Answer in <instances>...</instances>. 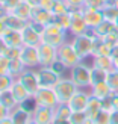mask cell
Here are the masks:
<instances>
[{"instance_id": "obj_1", "label": "cell", "mask_w": 118, "mask_h": 124, "mask_svg": "<svg viewBox=\"0 0 118 124\" xmlns=\"http://www.w3.org/2000/svg\"><path fill=\"white\" fill-rule=\"evenodd\" d=\"M95 41H97V36L89 30L88 33L73 36L71 44H73V47H74V50L77 52V54L80 56V59L85 61L86 58H91L92 54H94Z\"/></svg>"}, {"instance_id": "obj_2", "label": "cell", "mask_w": 118, "mask_h": 124, "mask_svg": "<svg viewBox=\"0 0 118 124\" xmlns=\"http://www.w3.org/2000/svg\"><path fill=\"white\" fill-rule=\"evenodd\" d=\"M67 35H68L67 30H64L58 23H55V21L46 24V26L41 29V39H42V42L55 46V47H59V46L64 44V42L67 41Z\"/></svg>"}, {"instance_id": "obj_3", "label": "cell", "mask_w": 118, "mask_h": 124, "mask_svg": "<svg viewBox=\"0 0 118 124\" xmlns=\"http://www.w3.org/2000/svg\"><path fill=\"white\" fill-rule=\"evenodd\" d=\"M91 68L92 65H88L85 64V61L79 62L77 65H74L73 68H70V77L74 83H76V86L79 89H89L91 88Z\"/></svg>"}, {"instance_id": "obj_4", "label": "cell", "mask_w": 118, "mask_h": 124, "mask_svg": "<svg viewBox=\"0 0 118 124\" xmlns=\"http://www.w3.org/2000/svg\"><path fill=\"white\" fill-rule=\"evenodd\" d=\"M55 92H56V97H58V101L59 104H65L70 101V98L77 92V86L76 83L73 82V80L70 77H65V76H62L59 79V82L55 85Z\"/></svg>"}, {"instance_id": "obj_5", "label": "cell", "mask_w": 118, "mask_h": 124, "mask_svg": "<svg viewBox=\"0 0 118 124\" xmlns=\"http://www.w3.org/2000/svg\"><path fill=\"white\" fill-rule=\"evenodd\" d=\"M58 61L62 62L68 70L73 68L74 65H77L79 62H82V59H80V56L77 54V52L74 50L71 41H65L62 46L58 47Z\"/></svg>"}, {"instance_id": "obj_6", "label": "cell", "mask_w": 118, "mask_h": 124, "mask_svg": "<svg viewBox=\"0 0 118 124\" xmlns=\"http://www.w3.org/2000/svg\"><path fill=\"white\" fill-rule=\"evenodd\" d=\"M41 29L39 26L33 24L32 21H27L26 26L21 29V38H23V46H35L38 47L42 39H41Z\"/></svg>"}, {"instance_id": "obj_7", "label": "cell", "mask_w": 118, "mask_h": 124, "mask_svg": "<svg viewBox=\"0 0 118 124\" xmlns=\"http://www.w3.org/2000/svg\"><path fill=\"white\" fill-rule=\"evenodd\" d=\"M70 14H71V23H70L68 33H70L71 36L88 33L89 32V27H88V24H86L85 18H83L82 9H73V11H70Z\"/></svg>"}, {"instance_id": "obj_8", "label": "cell", "mask_w": 118, "mask_h": 124, "mask_svg": "<svg viewBox=\"0 0 118 124\" xmlns=\"http://www.w3.org/2000/svg\"><path fill=\"white\" fill-rule=\"evenodd\" d=\"M18 58L24 64L26 68H38L39 67V54H38V47L35 46H21Z\"/></svg>"}, {"instance_id": "obj_9", "label": "cell", "mask_w": 118, "mask_h": 124, "mask_svg": "<svg viewBox=\"0 0 118 124\" xmlns=\"http://www.w3.org/2000/svg\"><path fill=\"white\" fill-rule=\"evenodd\" d=\"M35 71L39 82V88H55V85L61 79L59 74L52 70V67H38Z\"/></svg>"}, {"instance_id": "obj_10", "label": "cell", "mask_w": 118, "mask_h": 124, "mask_svg": "<svg viewBox=\"0 0 118 124\" xmlns=\"http://www.w3.org/2000/svg\"><path fill=\"white\" fill-rule=\"evenodd\" d=\"M17 80L27 89V92L30 95H35L39 89V82H38V77H36V71L33 68H26L17 77Z\"/></svg>"}, {"instance_id": "obj_11", "label": "cell", "mask_w": 118, "mask_h": 124, "mask_svg": "<svg viewBox=\"0 0 118 124\" xmlns=\"http://www.w3.org/2000/svg\"><path fill=\"white\" fill-rule=\"evenodd\" d=\"M39 54V67H52L58 61V47L41 42L38 46Z\"/></svg>"}, {"instance_id": "obj_12", "label": "cell", "mask_w": 118, "mask_h": 124, "mask_svg": "<svg viewBox=\"0 0 118 124\" xmlns=\"http://www.w3.org/2000/svg\"><path fill=\"white\" fill-rule=\"evenodd\" d=\"M33 97H35L36 103H38V106L55 109L59 104L58 97H56V92H55L53 88H39L38 92H36Z\"/></svg>"}, {"instance_id": "obj_13", "label": "cell", "mask_w": 118, "mask_h": 124, "mask_svg": "<svg viewBox=\"0 0 118 124\" xmlns=\"http://www.w3.org/2000/svg\"><path fill=\"white\" fill-rule=\"evenodd\" d=\"M89 98H91V92L89 91L77 89V92L70 98V101H68L67 104L70 106V109L73 110V112H85Z\"/></svg>"}, {"instance_id": "obj_14", "label": "cell", "mask_w": 118, "mask_h": 124, "mask_svg": "<svg viewBox=\"0 0 118 124\" xmlns=\"http://www.w3.org/2000/svg\"><path fill=\"white\" fill-rule=\"evenodd\" d=\"M53 12L52 11H48L46 8H42V6H33L32 8V15H30V21H32L33 24H36V26H39V27H44L46 24L48 23H52L53 21Z\"/></svg>"}, {"instance_id": "obj_15", "label": "cell", "mask_w": 118, "mask_h": 124, "mask_svg": "<svg viewBox=\"0 0 118 124\" xmlns=\"http://www.w3.org/2000/svg\"><path fill=\"white\" fill-rule=\"evenodd\" d=\"M82 12H83V18H85L86 24H88L89 30L95 29L97 26H100V24L104 21V15H103V11H102V9L86 8V6H83V8H82Z\"/></svg>"}, {"instance_id": "obj_16", "label": "cell", "mask_w": 118, "mask_h": 124, "mask_svg": "<svg viewBox=\"0 0 118 124\" xmlns=\"http://www.w3.org/2000/svg\"><path fill=\"white\" fill-rule=\"evenodd\" d=\"M32 121L36 124H53L55 123V109L38 106L32 114Z\"/></svg>"}, {"instance_id": "obj_17", "label": "cell", "mask_w": 118, "mask_h": 124, "mask_svg": "<svg viewBox=\"0 0 118 124\" xmlns=\"http://www.w3.org/2000/svg\"><path fill=\"white\" fill-rule=\"evenodd\" d=\"M3 39L6 41V44L9 47H14V48H20L23 46V38H21V30H15V29H9L6 27L3 30Z\"/></svg>"}, {"instance_id": "obj_18", "label": "cell", "mask_w": 118, "mask_h": 124, "mask_svg": "<svg viewBox=\"0 0 118 124\" xmlns=\"http://www.w3.org/2000/svg\"><path fill=\"white\" fill-rule=\"evenodd\" d=\"M89 92H91V95H92V97L98 98V100H104V98H109V97H112V94H114V91L109 88V85H108L106 82H98V83L91 85Z\"/></svg>"}, {"instance_id": "obj_19", "label": "cell", "mask_w": 118, "mask_h": 124, "mask_svg": "<svg viewBox=\"0 0 118 124\" xmlns=\"http://www.w3.org/2000/svg\"><path fill=\"white\" fill-rule=\"evenodd\" d=\"M32 8L33 6H30L27 2H24V0H21L20 3H18L14 9H11L9 12L11 14H14L15 17H18L20 20L23 21H30V15H32Z\"/></svg>"}, {"instance_id": "obj_20", "label": "cell", "mask_w": 118, "mask_h": 124, "mask_svg": "<svg viewBox=\"0 0 118 124\" xmlns=\"http://www.w3.org/2000/svg\"><path fill=\"white\" fill-rule=\"evenodd\" d=\"M73 114V110L70 109V106L65 104H58L55 108V123L53 124H68V120Z\"/></svg>"}, {"instance_id": "obj_21", "label": "cell", "mask_w": 118, "mask_h": 124, "mask_svg": "<svg viewBox=\"0 0 118 124\" xmlns=\"http://www.w3.org/2000/svg\"><path fill=\"white\" fill-rule=\"evenodd\" d=\"M9 118L14 124H29L32 121V114H29L20 106H17L14 110L9 112Z\"/></svg>"}, {"instance_id": "obj_22", "label": "cell", "mask_w": 118, "mask_h": 124, "mask_svg": "<svg viewBox=\"0 0 118 124\" xmlns=\"http://www.w3.org/2000/svg\"><path fill=\"white\" fill-rule=\"evenodd\" d=\"M91 65L92 67H97V68H102L104 71H110L114 68V59L112 56H103V54H94L91 56Z\"/></svg>"}, {"instance_id": "obj_23", "label": "cell", "mask_w": 118, "mask_h": 124, "mask_svg": "<svg viewBox=\"0 0 118 124\" xmlns=\"http://www.w3.org/2000/svg\"><path fill=\"white\" fill-rule=\"evenodd\" d=\"M9 91L12 92V95H14V98L17 100L18 104L23 103L24 100H27L29 97H32V95H30L29 92H27V89L24 88V86H23L20 82H18L17 79L14 80V83H12V86H11V89H9Z\"/></svg>"}, {"instance_id": "obj_24", "label": "cell", "mask_w": 118, "mask_h": 124, "mask_svg": "<svg viewBox=\"0 0 118 124\" xmlns=\"http://www.w3.org/2000/svg\"><path fill=\"white\" fill-rule=\"evenodd\" d=\"M102 109H103L102 100H98V98H95V97H92V95H91L89 101H88V106H86L85 114H86V116H88V118L92 121L98 114H100V110H102Z\"/></svg>"}, {"instance_id": "obj_25", "label": "cell", "mask_w": 118, "mask_h": 124, "mask_svg": "<svg viewBox=\"0 0 118 124\" xmlns=\"http://www.w3.org/2000/svg\"><path fill=\"white\" fill-rule=\"evenodd\" d=\"M26 70L24 64L20 61V58H9V67H8V74H11L14 79H17L20 74Z\"/></svg>"}, {"instance_id": "obj_26", "label": "cell", "mask_w": 118, "mask_h": 124, "mask_svg": "<svg viewBox=\"0 0 118 124\" xmlns=\"http://www.w3.org/2000/svg\"><path fill=\"white\" fill-rule=\"evenodd\" d=\"M115 29H117V26H115L114 23H110V21H106V20H104V21L100 24V26H97L95 29H92L91 32L94 33L98 39H102V38H104V36L109 35V33L112 32V30H115Z\"/></svg>"}, {"instance_id": "obj_27", "label": "cell", "mask_w": 118, "mask_h": 124, "mask_svg": "<svg viewBox=\"0 0 118 124\" xmlns=\"http://www.w3.org/2000/svg\"><path fill=\"white\" fill-rule=\"evenodd\" d=\"M0 106L6 108L9 112H11V110H14V109L18 106V103H17V100L14 98V95H12L11 91H3V92H0Z\"/></svg>"}, {"instance_id": "obj_28", "label": "cell", "mask_w": 118, "mask_h": 124, "mask_svg": "<svg viewBox=\"0 0 118 124\" xmlns=\"http://www.w3.org/2000/svg\"><path fill=\"white\" fill-rule=\"evenodd\" d=\"M3 18H5V24H6V27H9V29L21 30L24 26H26V21L20 20L18 17H15L14 14H11V12H8V14H6Z\"/></svg>"}, {"instance_id": "obj_29", "label": "cell", "mask_w": 118, "mask_h": 124, "mask_svg": "<svg viewBox=\"0 0 118 124\" xmlns=\"http://www.w3.org/2000/svg\"><path fill=\"white\" fill-rule=\"evenodd\" d=\"M102 11H103V15H104V20H106V21H110L114 24L117 23V20H118V9L115 8L112 3L106 5Z\"/></svg>"}, {"instance_id": "obj_30", "label": "cell", "mask_w": 118, "mask_h": 124, "mask_svg": "<svg viewBox=\"0 0 118 124\" xmlns=\"http://www.w3.org/2000/svg\"><path fill=\"white\" fill-rule=\"evenodd\" d=\"M106 76H108V71L102 70V68H97V67L91 68V82H92V85L98 83V82H106Z\"/></svg>"}, {"instance_id": "obj_31", "label": "cell", "mask_w": 118, "mask_h": 124, "mask_svg": "<svg viewBox=\"0 0 118 124\" xmlns=\"http://www.w3.org/2000/svg\"><path fill=\"white\" fill-rule=\"evenodd\" d=\"M68 124H92V121L86 116L85 112H73L68 120Z\"/></svg>"}, {"instance_id": "obj_32", "label": "cell", "mask_w": 118, "mask_h": 124, "mask_svg": "<svg viewBox=\"0 0 118 124\" xmlns=\"http://www.w3.org/2000/svg\"><path fill=\"white\" fill-rule=\"evenodd\" d=\"M106 83L109 85V88L114 92H118V71L115 68H112L110 71H108L106 76Z\"/></svg>"}, {"instance_id": "obj_33", "label": "cell", "mask_w": 118, "mask_h": 124, "mask_svg": "<svg viewBox=\"0 0 118 124\" xmlns=\"http://www.w3.org/2000/svg\"><path fill=\"white\" fill-rule=\"evenodd\" d=\"M70 11L71 9H70V6L67 5L65 0H56V2H55L53 9H52V12H53L55 17H56V15H62V14H67V12H70Z\"/></svg>"}, {"instance_id": "obj_34", "label": "cell", "mask_w": 118, "mask_h": 124, "mask_svg": "<svg viewBox=\"0 0 118 124\" xmlns=\"http://www.w3.org/2000/svg\"><path fill=\"white\" fill-rule=\"evenodd\" d=\"M53 21L58 23L62 29L68 32V29H70V23H71V14H70V12H67V14H62V15H56V17L53 18Z\"/></svg>"}, {"instance_id": "obj_35", "label": "cell", "mask_w": 118, "mask_h": 124, "mask_svg": "<svg viewBox=\"0 0 118 124\" xmlns=\"http://www.w3.org/2000/svg\"><path fill=\"white\" fill-rule=\"evenodd\" d=\"M14 80H15V79L12 77L11 74H8V73L0 74V92L9 91L11 86H12V83H14Z\"/></svg>"}, {"instance_id": "obj_36", "label": "cell", "mask_w": 118, "mask_h": 124, "mask_svg": "<svg viewBox=\"0 0 118 124\" xmlns=\"http://www.w3.org/2000/svg\"><path fill=\"white\" fill-rule=\"evenodd\" d=\"M18 106H20L21 109H24L26 112H29V114H33V112H35V109L38 108V103H36L35 97L32 95V97H29L27 100H24L23 103H20Z\"/></svg>"}, {"instance_id": "obj_37", "label": "cell", "mask_w": 118, "mask_h": 124, "mask_svg": "<svg viewBox=\"0 0 118 124\" xmlns=\"http://www.w3.org/2000/svg\"><path fill=\"white\" fill-rule=\"evenodd\" d=\"M92 124H110V112L102 109L100 114L92 120Z\"/></svg>"}, {"instance_id": "obj_38", "label": "cell", "mask_w": 118, "mask_h": 124, "mask_svg": "<svg viewBox=\"0 0 118 124\" xmlns=\"http://www.w3.org/2000/svg\"><path fill=\"white\" fill-rule=\"evenodd\" d=\"M112 3V0H86L85 6L86 8H95V9H103L106 5Z\"/></svg>"}, {"instance_id": "obj_39", "label": "cell", "mask_w": 118, "mask_h": 124, "mask_svg": "<svg viewBox=\"0 0 118 124\" xmlns=\"http://www.w3.org/2000/svg\"><path fill=\"white\" fill-rule=\"evenodd\" d=\"M52 70L55 71V73H58L59 74V76L62 77V76H64V73L68 70V68L64 65V64H62V62H59V61H56V62H55V64L52 65Z\"/></svg>"}, {"instance_id": "obj_40", "label": "cell", "mask_w": 118, "mask_h": 124, "mask_svg": "<svg viewBox=\"0 0 118 124\" xmlns=\"http://www.w3.org/2000/svg\"><path fill=\"white\" fill-rule=\"evenodd\" d=\"M67 5L70 6V9H82L83 6H85V2L86 0H65Z\"/></svg>"}, {"instance_id": "obj_41", "label": "cell", "mask_w": 118, "mask_h": 124, "mask_svg": "<svg viewBox=\"0 0 118 124\" xmlns=\"http://www.w3.org/2000/svg\"><path fill=\"white\" fill-rule=\"evenodd\" d=\"M8 67H9V58L8 56H0V74L8 73Z\"/></svg>"}, {"instance_id": "obj_42", "label": "cell", "mask_w": 118, "mask_h": 124, "mask_svg": "<svg viewBox=\"0 0 118 124\" xmlns=\"http://www.w3.org/2000/svg\"><path fill=\"white\" fill-rule=\"evenodd\" d=\"M9 48H11V47L6 44V41L3 39V36L0 35V56H8Z\"/></svg>"}, {"instance_id": "obj_43", "label": "cell", "mask_w": 118, "mask_h": 124, "mask_svg": "<svg viewBox=\"0 0 118 124\" xmlns=\"http://www.w3.org/2000/svg\"><path fill=\"white\" fill-rule=\"evenodd\" d=\"M20 2H21V0H2V5H3L5 8L8 9V12H9L11 9H14Z\"/></svg>"}, {"instance_id": "obj_44", "label": "cell", "mask_w": 118, "mask_h": 124, "mask_svg": "<svg viewBox=\"0 0 118 124\" xmlns=\"http://www.w3.org/2000/svg\"><path fill=\"white\" fill-rule=\"evenodd\" d=\"M112 59H114V68L118 71V46L114 47V50H112Z\"/></svg>"}, {"instance_id": "obj_45", "label": "cell", "mask_w": 118, "mask_h": 124, "mask_svg": "<svg viewBox=\"0 0 118 124\" xmlns=\"http://www.w3.org/2000/svg\"><path fill=\"white\" fill-rule=\"evenodd\" d=\"M110 100H112V109L118 110V92H114L112 97H110Z\"/></svg>"}, {"instance_id": "obj_46", "label": "cell", "mask_w": 118, "mask_h": 124, "mask_svg": "<svg viewBox=\"0 0 118 124\" xmlns=\"http://www.w3.org/2000/svg\"><path fill=\"white\" fill-rule=\"evenodd\" d=\"M8 116H9V110L3 106H0V121H3L5 118H8Z\"/></svg>"}, {"instance_id": "obj_47", "label": "cell", "mask_w": 118, "mask_h": 124, "mask_svg": "<svg viewBox=\"0 0 118 124\" xmlns=\"http://www.w3.org/2000/svg\"><path fill=\"white\" fill-rule=\"evenodd\" d=\"M110 124H118V110L110 112Z\"/></svg>"}, {"instance_id": "obj_48", "label": "cell", "mask_w": 118, "mask_h": 124, "mask_svg": "<svg viewBox=\"0 0 118 124\" xmlns=\"http://www.w3.org/2000/svg\"><path fill=\"white\" fill-rule=\"evenodd\" d=\"M5 17V15H3ZM3 17H0V35L3 33V30L6 29V24H5V18Z\"/></svg>"}, {"instance_id": "obj_49", "label": "cell", "mask_w": 118, "mask_h": 124, "mask_svg": "<svg viewBox=\"0 0 118 124\" xmlns=\"http://www.w3.org/2000/svg\"><path fill=\"white\" fill-rule=\"evenodd\" d=\"M0 124H14V123H12V121H11V118L8 116V118H5L3 121H0Z\"/></svg>"}, {"instance_id": "obj_50", "label": "cell", "mask_w": 118, "mask_h": 124, "mask_svg": "<svg viewBox=\"0 0 118 124\" xmlns=\"http://www.w3.org/2000/svg\"><path fill=\"white\" fill-rule=\"evenodd\" d=\"M112 5H114V6H115V8L118 9V0H112Z\"/></svg>"}, {"instance_id": "obj_51", "label": "cell", "mask_w": 118, "mask_h": 124, "mask_svg": "<svg viewBox=\"0 0 118 124\" xmlns=\"http://www.w3.org/2000/svg\"><path fill=\"white\" fill-rule=\"evenodd\" d=\"M29 124H36V123H33V121H30V123H29Z\"/></svg>"}, {"instance_id": "obj_52", "label": "cell", "mask_w": 118, "mask_h": 124, "mask_svg": "<svg viewBox=\"0 0 118 124\" xmlns=\"http://www.w3.org/2000/svg\"><path fill=\"white\" fill-rule=\"evenodd\" d=\"M115 26H117V27H118V20H117V23H115Z\"/></svg>"}]
</instances>
